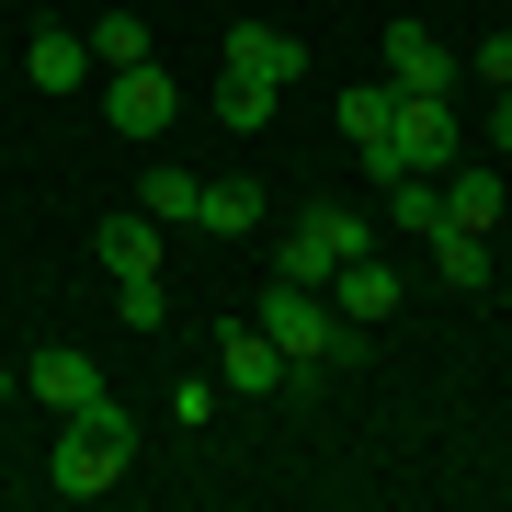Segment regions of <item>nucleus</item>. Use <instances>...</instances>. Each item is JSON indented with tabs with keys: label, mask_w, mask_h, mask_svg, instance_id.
<instances>
[{
	"label": "nucleus",
	"mask_w": 512,
	"mask_h": 512,
	"mask_svg": "<svg viewBox=\"0 0 512 512\" xmlns=\"http://www.w3.org/2000/svg\"><path fill=\"white\" fill-rule=\"evenodd\" d=\"M319 296H330V308H342L353 330H376L387 308H399V274H387V262H376V251H353V262H342V274H330Z\"/></svg>",
	"instance_id": "11"
},
{
	"label": "nucleus",
	"mask_w": 512,
	"mask_h": 512,
	"mask_svg": "<svg viewBox=\"0 0 512 512\" xmlns=\"http://www.w3.org/2000/svg\"><path fill=\"white\" fill-rule=\"evenodd\" d=\"M126 467H137V421L92 399V410H57V456H46V490H69V501H103V490H126Z\"/></svg>",
	"instance_id": "1"
},
{
	"label": "nucleus",
	"mask_w": 512,
	"mask_h": 512,
	"mask_svg": "<svg viewBox=\"0 0 512 512\" xmlns=\"http://www.w3.org/2000/svg\"><path fill=\"white\" fill-rule=\"evenodd\" d=\"M217 126H239V137L274 126V92H262V80H217Z\"/></svg>",
	"instance_id": "19"
},
{
	"label": "nucleus",
	"mask_w": 512,
	"mask_h": 512,
	"mask_svg": "<svg viewBox=\"0 0 512 512\" xmlns=\"http://www.w3.org/2000/svg\"><path fill=\"white\" fill-rule=\"evenodd\" d=\"M353 251H365V205H308V217L274 239V274L285 285H330Z\"/></svg>",
	"instance_id": "3"
},
{
	"label": "nucleus",
	"mask_w": 512,
	"mask_h": 512,
	"mask_svg": "<svg viewBox=\"0 0 512 512\" xmlns=\"http://www.w3.org/2000/svg\"><path fill=\"white\" fill-rule=\"evenodd\" d=\"M92 262L114 285H148L160 274V217H148V205H126V217H92Z\"/></svg>",
	"instance_id": "7"
},
{
	"label": "nucleus",
	"mask_w": 512,
	"mask_h": 512,
	"mask_svg": "<svg viewBox=\"0 0 512 512\" xmlns=\"http://www.w3.org/2000/svg\"><path fill=\"white\" fill-rule=\"evenodd\" d=\"M467 69H478V92H512V35H478Z\"/></svg>",
	"instance_id": "21"
},
{
	"label": "nucleus",
	"mask_w": 512,
	"mask_h": 512,
	"mask_svg": "<svg viewBox=\"0 0 512 512\" xmlns=\"http://www.w3.org/2000/svg\"><path fill=\"white\" fill-rule=\"evenodd\" d=\"M262 205H274L262 183H205V194H194V228H217V239H251V228H262Z\"/></svg>",
	"instance_id": "14"
},
{
	"label": "nucleus",
	"mask_w": 512,
	"mask_h": 512,
	"mask_svg": "<svg viewBox=\"0 0 512 512\" xmlns=\"http://www.w3.org/2000/svg\"><path fill=\"white\" fill-rule=\"evenodd\" d=\"M103 80H114V92H103V114H114L126 137H160L171 114H183V92H171V69H160V57H137V69H103Z\"/></svg>",
	"instance_id": "5"
},
{
	"label": "nucleus",
	"mask_w": 512,
	"mask_h": 512,
	"mask_svg": "<svg viewBox=\"0 0 512 512\" xmlns=\"http://www.w3.org/2000/svg\"><path fill=\"white\" fill-rule=\"evenodd\" d=\"M12 387H23V376H12V365H0V399H12Z\"/></svg>",
	"instance_id": "23"
},
{
	"label": "nucleus",
	"mask_w": 512,
	"mask_h": 512,
	"mask_svg": "<svg viewBox=\"0 0 512 512\" xmlns=\"http://www.w3.org/2000/svg\"><path fill=\"white\" fill-rule=\"evenodd\" d=\"M194 194H205L194 171H148V194H137V205H148L160 228H183V217H194Z\"/></svg>",
	"instance_id": "18"
},
{
	"label": "nucleus",
	"mask_w": 512,
	"mask_h": 512,
	"mask_svg": "<svg viewBox=\"0 0 512 512\" xmlns=\"http://www.w3.org/2000/svg\"><path fill=\"white\" fill-rule=\"evenodd\" d=\"M217 387H251V399H274V387H285V353H274V330H262V319H228V330H217Z\"/></svg>",
	"instance_id": "8"
},
{
	"label": "nucleus",
	"mask_w": 512,
	"mask_h": 512,
	"mask_svg": "<svg viewBox=\"0 0 512 512\" xmlns=\"http://www.w3.org/2000/svg\"><path fill=\"white\" fill-rule=\"evenodd\" d=\"M114 308H126V330H160L171 319V285L160 274H148V285H114Z\"/></svg>",
	"instance_id": "20"
},
{
	"label": "nucleus",
	"mask_w": 512,
	"mask_h": 512,
	"mask_svg": "<svg viewBox=\"0 0 512 512\" xmlns=\"http://www.w3.org/2000/svg\"><path fill=\"white\" fill-rule=\"evenodd\" d=\"M308 69V46L274 35V23H228V80H262V92H285V80Z\"/></svg>",
	"instance_id": "10"
},
{
	"label": "nucleus",
	"mask_w": 512,
	"mask_h": 512,
	"mask_svg": "<svg viewBox=\"0 0 512 512\" xmlns=\"http://www.w3.org/2000/svg\"><path fill=\"white\" fill-rule=\"evenodd\" d=\"M251 319L274 330V353H285V387H319L330 365H353V319L330 308L319 285H285V274H274V296H262Z\"/></svg>",
	"instance_id": "2"
},
{
	"label": "nucleus",
	"mask_w": 512,
	"mask_h": 512,
	"mask_svg": "<svg viewBox=\"0 0 512 512\" xmlns=\"http://www.w3.org/2000/svg\"><path fill=\"white\" fill-rule=\"evenodd\" d=\"M387 92H456V57L433 23H387Z\"/></svg>",
	"instance_id": "9"
},
{
	"label": "nucleus",
	"mask_w": 512,
	"mask_h": 512,
	"mask_svg": "<svg viewBox=\"0 0 512 512\" xmlns=\"http://www.w3.org/2000/svg\"><path fill=\"white\" fill-rule=\"evenodd\" d=\"M490 296H501V308H512V285H490Z\"/></svg>",
	"instance_id": "24"
},
{
	"label": "nucleus",
	"mask_w": 512,
	"mask_h": 512,
	"mask_svg": "<svg viewBox=\"0 0 512 512\" xmlns=\"http://www.w3.org/2000/svg\"><path fill=\"white\" fill-rule=\"evenodd\" d=\"M490 148H512V92H490Z\"/></svg>",
	"instance_id": "22"
},
{
	"label": "nucleus",
	"mask_w": 512,
	"mask_h": 512,
	"mask_svg": "<svg viewBox=\"0 0 512 512\" xmlns=\"http://www.w3.org/2000/svg\"><path fill=\"white\" fill-rule=\"evenodd\" d=\"M444 228H501V171H444Z\"/></svg>",
	"instance_id": "15"
},
{
	"label": "nucleus",
	"mask_w": 512,
	"mask_h": 512,
	"mask_svg": "<svg viewBox=\"0 0 512 512\" xmlns=\"http://www.w3.org/2000/svg\"><path fill=\"white\" fill-rule=\"evenodd\" d=\"M387 148H399V171H456V92H399Z\"/></svg>",
	"instance_id": "4"
},
{
	"label": "nucleus",
	"mask_w": 512,
	"mask_h": 512,
	"mask_svg": "<svg viewBox=\"0 0 512 512\" xmlns=\"http://www.w3.org/2000/svg\"><path fill=\"white\" fill-rule=\"evenodd\" d=\"M23 387H35L46 410H92V399H103V376H92V353H69V342H46L35 365H23Z\"/></svg>",
	"instance_id": "12"
},
{
	"label": "nucleus",
	"mask_w": 512,
	"mask_h": 512,
	"mask_svg": "<svg viewBox=\"0 0 512 512\" xmlns=\"http://www.w3.org/2000/svg\"><path fill=\"white\" fill-rule=\"evenodd\" d=\"M23 80H35V92H80V80H92V46H80L69 23H35V46H23Z\"/></svg>",
	"instance_id": "13"
},
{
	"label": "nucleus",
	"mask_w": 512,
	"mask_h": 512,
	"mask_svg": "<svg viewBox=\"0 0 512 512\" xmlns=\"http://www.w3.org/2000/svg\"><path fill=\"white\" fill-rule=\"evenodd\" d=\"M387 126H399V92H387V80H353V92H342V137L365 148V183H376V194L399 183V148H387Z\"/></svg>",
	"instance_id": "6"
},
{
	"label": "nucleus",
	"mask_w": 512,
	"mask_h": 512,
	"mask_svg": "<svg viewBox=\"0 0 512 512\" xmlns=\"http://www.w3.org/2000/svg\"><path fill=\"white\" fill-rule=\"evenodd\" d=\"M80 46H92V69H137V57H148V23H137V12H103Z\"/></svg>",
	"instance_id": "17"
},
{
	"label": "nucleus",
	"mask_w": 512,
	"mask_h": 512,
	"mask_svg": "<svg viewBox=\"0 0 512 512\" xmlns=\"http://www.w3.org/2000/svg\"><path fill=\"white\" fill-rule=\"evenodd\" d=\"M433 262H444L456 296H490V239H478V228H433Z\"/></svg>",
	"instance_id": "16"
}]
</instances>
